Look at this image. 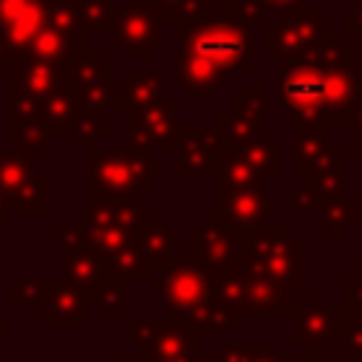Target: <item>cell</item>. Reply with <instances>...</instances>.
<instances>
[{
    "label": "cell",
    "mask_w": 362,
    "mask_h": 362,
    "mask_svg": "<svg viewBox=\"0 0 362 362\" xmlns=\"http://www.w3.org/2000/svg\"><path fill=\"white\" fill-rule=\"evenodd\" d=\"M167 96V79L161 71H130L119 85H113V102L110 107L119 113H130L139 107H147Z\"/></svg>",
    "instance_id": "7402d4cb"
},
{
    "label": "cell",
    "mask_w": 362,
    "mask_h": 362,
    "mask_svg": "<svg viewBox=\"0 0 362 362\" xmlns=\"http://www.w3.org/2000/svg\"><path fill=\"white\" fill-rule=\"evenodd\" d=\"M11 215H45L48 212V175L37 173L11 201Z\"/></svg>",
    "instance_id": "4dcf8cb0"
},
{
    "label": "cell",
    "mask_w": 362,
    "mask_h": 362,
    "mask_svg": "<svg viewBox=\"0 0 362 362\" xmlns=\"http://www.w3.org/2000/svg\"><path fill=\"white\" fill-rule=\"evenodd\" d=\"M51 288V277H11L8 280V303L31 305L34 311L42 308Z\"/></svg>",
    "instance_id": "836d02e7"
},
{
    "label": "cell",
    "mask_w": 362,
    "mask_h": 362,
    "mask_svg": "<svg viewBox=\"0 0 362 362\" xmlns=\"http://www.w3.org/2000/svg\"><path fill=\"white\" fill-rule=\"evenodd\" d=\"M8 334H11V328H8V317H0V348L8 342Z\"/></svg>",
    "instance_id": "ee69618b"
},
{
    "label": "cell",
    "mask_w": 362,
    "mask_h": 362,
    "mask_svg": "<svg viewBox=\"0 0 362 362\" xmlns=\"http://www.w3.org/2000/svg\"><path fill=\"white\" fill-rule=\"evenodd\" d=\"M238 266L260 283L300 294L308 283V243L300 240L291 226L263 223L240 235Z\"/></svg>",
    "instance_id": "277c9868"
},
{
    "label": "cell",
    "mask_w": 362,
    "mask_h": 362,
    "mask_svg": "<svg viewBox=\"0 0 362 362\" xmlns=\"http://www.w3.org/2000/svg\"><path fill=\"white\" fill-rule=\"evenodd\" d=\"M246 158V164L260 173L263 178H274L280 175V139L277 136H266L260 141H255L249 150L240 153Z\"/></svg>",
    "instance_id": "1f68e13d"
},
{
    "label": "cell",
    "mask_w": 362,
    "mask_h": 362,
    "mask_svg": "<svg viewBox=\"0 0 362 362\" xmlns=\"http://www.w3.org/2000/svg\"><path fill=\"white\" fill-rule=\"evenodd\" d=\"M175 240H178V229L161 212H153L141 223L139 238H136V246H139L144 263L156 272V269H161L175 255Z\"/></svg>",
    "instance_id": "603a6c76"
},
{
    "label": "cell",
    "mask_w": 362,
    "mask_h": 362,
    "mask_svg": "<svg viewBox=\"0 0 362 362\" xmlns=\"http://www.w3.org/2000/svg\"><path fill=\"white\" fill-rule=\"evenodd\" d=\"M334 127H291V175L314 178L345 167V150L334 147Z\"/></svg>",
    "instance_id": "9a60e30c"
},
{
    "label": "cell",
    "mask_w": 362,
    "mask_h": 362,
    "mask_svg": "<svg viewBox=\"0 0 362 362\" xmlns=\"http://www.w3.org/2000/svg\"><path fill=\"white\" fill-rule=\"evenodd\" d=\"M167 167L147 153L127 150H90L88 153V192L85 201H136L153 187Z\"/></svg>",
    "instance_id": "5b68a950"
},
{
    "label": "cell",
    "mask_w": 362,
    "mask_h": 362,
    "mask_svg": "<svg viewBox=\"0 0 362 362\" xmlns=\"http://www.w3.org/2000/svg\"><path fill=\"white\" fill-rule=\"evenodd\" d=\"M130 150L153 156L156 150H175V130H178V99L164 96L147 107L124 113Z\"/></svg>",
    "instance_id": "4fadbf2b"
},
{
    "label": "cell",
    "mask_w": 362,
    "mask_h": 362,
    "mask_svg": "<svg viewBox=\"0 0 362 362\" xmlns=\"http://www.w3.org/2000/svg\"><path fill=\"white\" fill-rule=\"evenodd\" d=\"M342 362H362V351H348V348H345Z\"/></svg>",
    "instance_id": "f6af8a7d"
},
{
    "label": "cell",
    "mask_w": 362,
    "mask_h": 362,
    "mask_svg": "<svg viewBox=\"0 0 362 362\" xmlns=\"http://www.w3.org/2000/svg\"><path fill=\"white\" fill-rule=\"evenodd\" d=\"M42 107L37 102H8V141L11 150L40 153L51 141Z\"/></svg>",
    "instance_id": "44dd1931"
},
{
    "label": "cell",
    "mask_w": 362,
    "mask_h": 362,
    "mask_svg": "<svg viewBox=\"0 0 362 362\" xmlns=\"http://www.w3.org/2000/svg\"><path fill=\"white\" fill-rule=\"evenodd\" d=\"M153 212L156 209L150 206V201H141V198H136V201H96L88 209L74 215V226L82 232L85 243L99 257H105L110 263L119 252L136 246L139 229Z\"/></svg>",
    "instance_id": "8992f818"
},
{
    "label": "cell",
    "mask_w": 362,
    "mask_h": 362,
    "mask_svg": "<svg viewBox=\"0 0 362 362\" xmlns=\"http://www.w3.org/2000/svg\"><path fill=\"white\" fill-rule=\"evenodd\" d=\"M110 362H147L141 354H113Z\"/></svg>",
    "instance_id": "7bdbcfd3"
},
{
    "label": "cell",
    "mask_w": 362,
    "mask_h": 362,
    "mask_svg": "<svg viewBox=\"0 0 362 362\" xmlns=\"http://www.w3.org/2000/svg\"><path fill=\"white\" fill-rule=\"evenodd\" d=\"M215 362H317V356L297 359L280 351L277 342H218Z\"/></svg>",
    "instance_id": "d4e9b609"
},
{
    "label": "cell",
    "mask_w": 362,
    "mask_h": 362,
    "mask_svg": "<svg viewBox=\"0 0 362 362\" xmlns=\"http://www.w3.org/2000/svg\"><path fill=\"white\" fill-rule=\"evenodd\" d=\"M322 195L317 192V189H311L308 184H303V187H294L291 189V204H294V212H300V215H308V212H317L320 206H322Z\"/></svg>",
    "instance_id": "d590c367"
},
{
    "label": "cell",
    "mask_w": 362,
    "mask_h": 362,
    "mask_svg": "<svg viewBox=\"0 0 362 362\" xmlns=\"http://www.w3.org/2000/svg\"><path fill=\"white\" fill-rule=\"evenodd\" d=\"M189 255L212 274L226 272L240 257V235L226 226L215 212H206L201 223L189 229Z\"/></svg>",
    "instance_id": "e0dca14e"
},
{
    "label": "cell",
    "mask_w": 362,
    "mask_h": 362,
    "mask_svg": "<svg viewBox=\"0 0 362 362\" xmlns=\"http://www.w3.org/2000/svg\"><path fill=\"white\" fill-rule=\"evenodd\" d=\"M320 218H322V229L328 232V238L331 240H342L359 223V204L345 198V195L328 198L320 206Z\"/></svg>",
    "instance_id": "f1b7e54d"
},
{
    "label": "cell",
    "mask_w": 362,
    "mask_h": 362,
    "mask_svg": "<svg viewBox=\"0 0 362 362\" xmlns=\"http://www.w3.org/2000/svg\"><path fill=\"white\" fill-rule=\"evenodd\" d=\"M37 153H23V150H0V189L11 201L34 175H37Z\"/></svg>",
    "instance_id": "83f0119b"
},
{
    "label": "cell",
    "mask_w": 362,
    "mask_h": 362,
    "mask_svg": "<svg viewBox=\"0 0 362 362\" xmlns=\"http://www.w3.org/2000/svg\"><path fill=\"white\" fill-rule=\"evenodd\" d=\"M107 136H113V124H110V122H102V116H93V113H82V116L74 122V127H71V141H74V147H76V150H85V153L96 150L99 141L107 139Z\"/></svg>",
    "instance_id": "d6a6232c"
},
{
    "label": "cell",
    "mask_w": 362,
    "mask_h": 362,
    "mask_svg": "<svg viewBox=\"0 0 362 362\" xmlns=\"http://www.w3.org/2000/svg\"><path fill=\"white\" fill-rule=\"evenodd\" d=\"M88 303L105 317V320H116V317H127V280L116 277L113 272L88 294Z\"/></svg>",
    "instance_id": "f546056e"
},
{
    "label": "cell",
    "mask_w": 362,
    "mask_h": 362,
    "mask_svg": "<svg viewBox=\"0 0 362 362\" xmlns=\"http://www.w3.org/2000/svg\"><path fill=\"white\" fill-rule=\"evenodd\" d=\"M8 221H11V206H8V198H6L3 189H0V229H6Z\"/></svg>",
    "instance_id": "b9f144b4"
},
{
    "label": "cell",
    "mask_w": 362,
    "mask_h": 362,
    "mask_svg": "<svg viewBox=\"0 0 362 362\" xmlns=\"http://www.w3.org/2000/svg\"><path fill=\"white\" fill-rule=\"evenodd\" d=\"M215 189H269V178L255 173L240 153H221Z\"/></svg>",
    "instance_id": "4316f807"
},
{
    "label": "cell",
    "mask_w": 362,
    "mask_h": 362,
    "mask_svg": "<svg viewBox=\"0 0 362 362\" xmlns=\"http://www.w3.org/2000/svg\"><path fill=\"white\" fill-rule=\"evenodd\" d=\"M59 269H62V277H68L71 283H76L85 294H90L110 274L107 260L99 257L88 243L85 246H76V249H62L59 252Z\"/></svg>",
    "instance_id": "cb8c5ba5"
},
{
    "label": "cell",
    "mask_w": 362,
    "mask_h": 362,
    "mask_svg": "<svg viewBox=\"0 0 362 362\" xmlns=\"http://www.w3.org/2000/svg\"><path fill=\"white\" fill-rule=\"evenodd\" d=\"M175 175L181 178H215L221 164V139L215 127H204L198 122L178 124L175 130Z\"/></svg>",
    "instance_id": "2e32d148"
},
{
    "label": "cell",
    "mask_w": 362,
    "mask_h": 362,
    "mask_svg": "<svg viewBox=\"0 0 362 362\" xmlns=\"http://www.w3.org/2000/svg\"><path fill=\"white\" fill-rule=\"evenodd\" d=\"M266 110H269V90L266 85L246 82L238 96L226 102L223 110L215 116V130L221 139V153H243L255 141L266 139Z\"/></svg>",
    "instance_id": "ba28073f"
},
{
    "label": "cell",
    "mask_w": 362,
    "mask_h": 362,
    "mask_svg": "<svg viewBox=\"0 0 362 362\" xmlns=\"http://www.w3.org/2000/svg\"><path fill=\"white\" fill-rule=\"evenodd\" d=\"M342 130H345V136H351L354 141H356V147L362 150V99L359 102H354L351 107H348V113L342 116Z\"/></svg>",
    "instance_id": "74e56055"
},
{
    "label": "cell",
    "mask_w": 362,
    "mask_h": 362,
    "mask_svg": "<svg viewBox=\"0 0 362 362\" xmlns=\"http://www.w3.org/2000/svg\"><path fill=\"white\" fill-rule=\"evenodd\" d=\"M277 65V102L280 110L291 113V127H334L362 99L356 45L342 34L331 31L305 54Z\"/></svg>",
    "instance_id": "6da1fadb"
},
{
    "label": "cell",
    "mask_w": 362,
    "mask_h": 362,
    "mask_svg": "<svg viewBox=\"0 0 362 362\" xmlns=\"http://www.w3.org/2000/svg\"><path fill=\"white\" fill-rule=\"evenodd\" d=\"M351 325V314L345 303L328 305L320 300L317 291H305V300L294 305L291 311V339L305 348L308 356H328L337 342L345 339V331Z\"/></svg>",
    "instance_id": "9c48e42d"
},
{
    "label": "cell",
    "mask_w": 362,
    "mask_h": 362,
    "mask_svg": "<svg viewBox=\"0 0 362 362\" xmlns=\"http://www.w3.org/2000/svg\"><path fill=\"white\" fill-rule=\"evenodd\" d=\"M342 23H345V34H354L356 37V48H362V0H356L354 6L345 8Z\"/></svg>",
    "instance_id": "f35d334b"
},
{
    "label": "cell",
    "mask_w": 362,
    "mask_h": 362,
    "mask_svg": "<svg viewBox=\"0 0 362 362\" xmlns=\"http://www.w3.org/2000/svg\"><path fill=\"white\" fill-rule=\"evenodd\" d=\"M255 25L235 11L232 0H212V6L204 14L178 23V85L195 96H215L226 76L255 71Z\"/></svg>",
    "instance_id": "7a4b0ae2"
},
{
    "label": "cell",
    "mask_w": 362,
    "mask_h": 362,
    "mask_svg": "<svg viewBox=\"0 0 362 362\" xmlns=\"http://www.w3.org/2000/svg\"><path fill=\"white\" fill-rule=\"evenodd\" d=\"M65 85L82 105V113L99 116L113 102V62L102 57L93 45H85L65 65Z\"/></svg>",
    "instance_id": "7c38bea8"
},
{
    "label": "cell",
    "mask_w": 362,
    "mask_h": 362,
    "mask_svg": "<svg viewBox=\"0 0 362 362\" xmlns=\"http://www.w3.org/2000/svg\"><path fill=\"white\" fill-rule=\"evenodd\" d=\"M116 6L113 0H76V17H79V28L85 34H96V31H110Z\"/></svg>",
    "instance_id": "e575fe53"
},
{
    "label": "cell",
    "mask_w": 362,
    "mask_h": 362,
    "mask_svg": "<svg viewBox=\"0 0 362 362\" xmlns=\"http://www.w3.org/2000/svg\"><path fill=\"white\" fill-rule=\"evenodd\" d=\"M40 107H42V116H45V124H48L51 136H71L74 122L82 116V105L65 82L48 99H42Z\"/></svg>",
    "instance_id": "484cf974"
},
{
    "label": "cell",
    "mask_w": 362,
    "mask_h": 362,
    "mask_svg": "<svg viewBox=\"0 0 362 362\" xmlns=\"http://www.w3.org/2000/svg\"><path fill=\"white\" fill-rule=\"evenodd\" d=\"M356 274H359V277H362V252H359V255H356Z\"/></svg>",
    "instance_id": "bcb514c9"
},
{
    "label": "cell",
    "mask_w": 362,
    "mask_h": 362,
    "mask_svg": "<svg viewBox=\"0 0 362 362\" xmlns=\"http://www.w3.org/2000/svg\"><path fill=\"white\" fill-rule=\"evenodd\" d=\"M266 192L269 189H215V215L238 235H246L280 212V204Z\"/></svg>",
    "instance_id": "ac0fdd59"
},
{
    "label": "cell",
    "mask_w": 362,
    "mask_h": 362,
    "mask_svg": "<svg viewBox=\"0 0 362 362\" xmlns=\"http://www.w3.org/2000/svg\"><path fill=\"white\" fill-rule=\"evenodd\" d=\"M331 31H334L331 23L311 6L283 11L266 25V59L283 62V59L300 57Z\"/></svg>",
    "instance_id": "8fae6325"
},
{
    "label": "cell",
    "mask_w": 362,
    "mask_h": 362,
    "mask_svg": "<svg viewBox=\"0 0 362 362\" xmlns=\"http://www.w3.org/2000/svg\"><path fill=\"white\" fill-rule=\"evenodd\" d=\"M65 59L28 57L8 74V102H37L48 99L65 82Z\"/></svg>",
    "instance_id": "ffe728a7"
},
{
    "label": "cell",
    "mask_w": 362,
    "mask_h": 362,
    "mask_svg": "<svg viewBox=\"0 0 362 362\" xmlns=\"http://www.w3.org/2000/svg\"><path fill=\"white\" fill-rule=\"evenodd\" d=\"M88 308H90L88 294L76 283L59 274V277H51L48 297L42 308H37L34 314L48 325V331H85Z\"/></svg>",
    "instance_id": "d6986e66"
},
{
    "label": "cell",
    "mask_w": 362,
    "mask_h": 362,
    "mask_svg": "<svg viewBox=\"0 0 362 362\" xmlns=\"http://www.w3.org/2000/svg\"><path fill=\"white\" fill-rule=\"evenodd\" d=\"M164 20L167 17L153 0H124L113 14L110 34L127 59L144 62L164 45Z\"/></svg>",
    "instance_id": "30bf717a"
},
{
    "label": "cell",
    "mask_w": 362,
    "mask_h": 362,
    "mask_svg": "<svg viewBox=\"0 0 362 362\" xmlns=\"http://www.w3.org/2000/svg\"><path fill=\"white\" fill-rule=\"evenodd\" d=\"M266 11H291V8H300V6H305V0H257Z\"/></svg>",
    "instance_id": "ab89813d"
},
{
    "label": "cell",
    "mask_w": 362,
    "mask_h": 362,
    "mask_svg": "<svg viewBox=\"0 0 362 362\" xmlns=\"http://www.w3.org/2000/svg\"><path fill=\"white\" fill-rule=\"evenodd\" d=\"M124 337L147 362H204V331L184 317H127Z\"/></svg>",
    "instance_id": "52a82bcc"
},
{
    "label": "cell",
    "mask_w": 362,
    "mask_h": 362,
    "mask_svg": "<svg viewBox=\"0 0 362 362\" xmlns=\"http://www.w3.org/2000/svg\"><path fill=\"white\" fill-rule=\"evenodd\" d=\"M147 286L161 297L167 317H184L201 331H240L243 317L218 300L215 274L201 266L189 252H175Z\"/></svg>",
    "instance_id": "3957f363"
},
{
    "label": "cell",
    "mask_w": 362,
    "mask_h": 362,
    "mask_svg": "<svg viewBox=\"0 0 362 362\" xmlns=\"http://www.w3.org/2000/svg\"><path fill=\"white\" fill-rule=\"evenodd\" d=\"M45 28V0H0V40L17 68ZM11 68V71H14Z\"/></svg>",
    "instance_id": "5bb4252c"
},
{
    "label": "cell",
    "mask_w": 362,
    "mask_h": 362,
    "mask_svg": "<svg viewBox=\"0 0 362 362\" xmlns=\"http://www.w3.org/2000/svg\"><path fill=\"white\" fill-rule=\"evenodd\" d=\"M45 235H48V240H54V243L59 246V252H62V249L85 246V238H82V232H79L74 223H71V226H48Z\"/></svg>",
    "instance_id": "8d00e7d4"
},
{
    "label": "cell",
    "mask_w": 362,
    "mask_h": 362,
    "mask_svg": "<svg viewBox=\"0 0 362 362\" xmlns=\"http://www.w3.org/2000/svg\"><path fill=\"white\" fill-rule=\"evenodd\" d=\"M153 3L161 8V14L167 20H178V14H181V8H184L187 0H153Z\"/></svg>",
    "instance_id": "60d3db41"
}]
</instances>
